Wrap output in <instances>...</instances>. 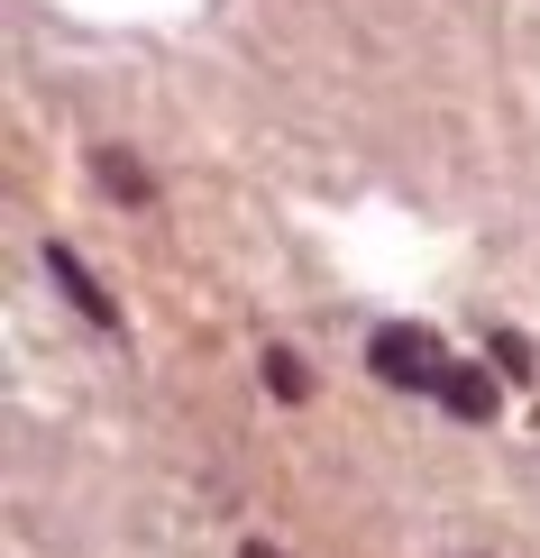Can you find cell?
<instances>
[{
    "mask_svg": "<svg viewBox=\"0 0 540 558\" xmlns=\"http://www.w3.org/2000/svg\"><path fill=\"white\" fill-rule=\"evenodd\" d=\"M248 558H275V549H266V541H256V549H248Z\"/></svg>",
    "mask_w": 540,
    "mask_h": 558,
    "instance_id": "7",
    "label": "cell"
},
{
    "mask_svg": "<svg viewBox=\"0 0 540 558\" xmlns=\"http://www.w3.org/2000/svg\"><path fill=\"white\" fill-rule=\"evenodd\" d=\"M367 366H375L385 385H412V393H440V376H449V357H440V339H431V330H412V320H394V330H375Z\"/></svg>",
    "mask_w": 540,
    "mask_h": 558,
    "instance_id": "1",
    "label": "cell"
},
{
    "mask_svg": "<svg viewBox=\"0 0 540 558\" xmlns=\"http://www.w3.org/2000/svg\"><path fill=\"white\" fill-rule=\"evenodd\" d=\"M266 385L285 393V403H302V393H312V366H302L293 348H266Z\"/></svg>",
    "mask_w": 540,
    "mask_h": 558,
    "instance_id": "5",
    "label": "cell"
},
{
    "mask_svg": "<svg viewBox=\"0 0 540 558\" xmlns=\"http://www.w3.org/2000/svg\"><path fill=\"white\" fill-rule=\"evenodd\" d=\"M46 275H56V284L74 293V312H83V320H101V330H120V302H110L101 284H92V266L74 257V247H46Z\"/></svg>",
    "mask_w": 540,
    "mask_h": 558,
    "instance_id": "2",
    "label": "cell"
},
{
    "mask_svg": "<svg viewBox=\"0 0 540 558\" xmlns=\"http://www.w3.org/2000/svg\"><path fill=\"white\" fill-rule=\"evenodd\" d=\"M440 403H449L458 422H495V376H485V366H449V376H440Z\"/></svg>",
    "mask_w": 540,
    "mask_h": 558,
    "instance_id": "3",
    "label": "cell"
},
{
    "mask_svg": "<svg viewBox=\"0 0 540 558\" xmlns=\"http://www.w3.org/2000/svg\"><path fill=\"white\" fill-rule=\"evenodd\" d=\"M101 183H110V193L129 202V211H147V202H156V183H147V166H137V156H120V147H101Z\"/></svg>",
    "mask_w": 540,
    "mask_h": 558,
    "instance_id": "4",
    "label": "cell"
},
{
    "mask_svg": "<svg viewBox=\"0 0 540 558\" xmlns=\"http://www.w3.org/2000/svg\"><path fill=\"white\" fill-rule=\"evenodd\" d=\"M495 366H504V376H531V339L523 330H495Z\"/></svg>",
    "mask_w": 540,
    "mask_h": 558,
    "instance_id": "6",
    "label": "cell"
}]
</instances>
